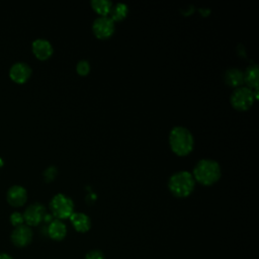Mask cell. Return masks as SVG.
<instances>
[{"label":"cell","mask_w":259,"mask_h":259,"mask_svg":"<svg viewBox=\"0 0 259 259\" xmlns=\"http://www.w3.org/2000/svg\"><path fill=\"white\" fill-rule=\"evenodd\" d=\"M50 208L57 220L69 219L74 212V203L67 195L58 193L51 199Z\"/></svg>","instance_id":"cell-4"},{"label":"cell","mask_w":259,"mask_h":259,"mask_svg":"<svg viewBox=\"0 0 259 259\" xmlns=\"http://www.w3.org/2000/svg\"><path fill=\"white\" fill-rule=\"evenodd\" d=\"M24 222L23 220V215L22 213L18 212V211H14L10 214V223L14 226V227H17V226H20L22 225Z\"/></svg>","instance_id":"cell-19"},{"label":"cell","mask_w":259,"mask_h":259,"mask_svg":"<svg viewBox=\"0 0 259 259\" xmlns=\"http://www.w3.org/2000/svg\"><path fill=\"white\" fill-rule=\"evenodd\" d=\"M3 163H4V161H3V159L0 157V167L3 165Z\"/></svg>","instance_id":"cell-23"},{"label":"cell","mask_w":259,"mask_h":259,"mask_svg":"<svg viewBox=\"0 0 259 259\" xmlns=\"http://www.w3.org/2000/svg\"><path fill=\"white\" fill-rule=\"evenodd\" d=\"M171 150L178 156L188 155L194 145L192 134L184 126H174L169 134Z\"/></svg>","instance_id":"cell-1"},{"label":"cell","mask_w":259,"mask_h":259,"mask_svg":"<svg viewBox=\"0 0 259 259\" xmlns=\"http://www.w3.org/2000/svg\"><path fill=\"white\" fill-rule=\"evenodd\" d=\"M112 2L108 0H93L91 1V6L95 12L100 16H107L112 7Z\"/></svg>","instance_id":"cell-16"},{"label":"cell","mask_w":259,"mask_h":259,"mask_svg":"<svg viewBox=\"0 0 259 259\" xmlns=\"http://www.w3.org/2000/svg\"><path fill=\"white\" fill-rule=\"evenodd\" d=\"M255 99L256 98L254 96V91L249 87L245 86H240L236 88L231 95V103L233 107L237 110L249 109Z\"/></svg>","instance_id":"cell-5"},{"label":"cell","mask_w":259,"mask_h":259,"mask_svg":"<svg viewBox=\"0 0 259 259\" xmlns=\"http://www.w3.org/2000/svg\"><path fill=\"white\" fill-rule=\"evenodd\" d=\"M127 12H128V9L125 4L116 3V4L112 5L109 14H110V18L113 21H120L125 18Z\"/></svg>","instance_id":"cell-17"},{"label":"cell","mask_w":259,"mask_h":259,"mask_svg":"<svg viewBox=\"0 0 259 259\" xmlns=\"http://www.w3.org/2000/svg\"><path fill=\"white\" fill-rule=\"evenodd\" d=\"M6 198L12 206H21L26 202L27 191L21 185H12L7 190Z\"/></svg>","instance_id":"cell-10"},{"label":"cell","mask_w":259,"mask_h":259,"mask_svg":"<svg viewBox=\"0 0 259 259\" xmlns=\"http://www.w3.org/2000/svg\"><path fill=\"white\" fill-rule=\"evenodd\" d=\"M56 174H57V168L54 167V166L48 167V168L45 170V172H44V176H45V178H46L47 181L53 180V179L55 178Z\"/></svg>","instance_id":"cell-21"},{"label":"cell","mask_w":259,"mask_h":259,"mask_svg":"<svg viewBox=\"0 0 259 259\" xmlns=\"http://www.w3.org/2000/svg\"><path fill=\"white\" fill-rule=\"evenodd\" d=\"M192 176L202 185H211L221 177V166L214 160L202 159L195 165Z\"/></svg>","instance_id":"cell-2"},{"label":"cell","mask_w":259,"mask_h":259,"mask_svg":"<svg viewBox=\"0 0 259 259\" xmlns=\"http://www.w3.org/2000/svg\"><path fill=\"white\" fill-rule=\"evenodd\" d=\"M225 82L232 87H240L244 83V73L237 69L231 68L225 72Z\"/></svg>","instance_id":"cell-14"},{"label":"cell","mask_w":259,"mask_h":259,"mask_svg":"<svg viewBox=\"0 0 259 259\" xmlns=\"http://www.w3.org/2000/svg\"><path fill=\"white\" fill-rule=\"evenodd\" d=\"M32 231L27 225H20L14 228L11 233V241L17 247H25L32 240Z\"/></svg>","instance_id":"cell-8"},{"label":"cell","mask_w":259,"mask_h":259,"mask_svg":"<svg viewBox=\"0 0 259 259\" xmlns=\"http://www.w3.org/2000/svg\"><path fill=\"white\" fill-rule=\"evenodd\" d=\"M0 259H13L11 256H9L8 254H5V253H1L0 254Z\"/></svg>","instance_id":"cell-22"},{"label":"cell","mask_w":259,"mask_h":259,"mask_svg":"<svg viewBox=\"0 0 259 259\" xmlns=\"http://www.w3.org/2000/svg\"><path fill=\"white\" fill-rule=\"evenodd\" d=\"M23 220L26 225L29 226H37L39 225L46 215V207L39 202H33L29 204L24 212H23Z\"/></svg>","instance_id":"cell-7"},{"label":"cell","mask_w":259,"mask_h":259,"mask_svg":"<svg viewBox=\"0 0 259 259\" xmlns=\"http://www.w3.org/2000/svg\"><path fill=\"white\" fill-rule=\"evenodd\" d=\"M34 56L39 60H47L53 54V46L46 38H36L31 45Z\"/></svg>","instance_id":"cell-11"},{"label":"cell","mask_w":259,"mask_h":259,"mask_svg":"<svg viewBox=\"0 0 259 259\" xmlns=\"http://www.w3.org/2000/svg\"><path fill=\"white\" fill-rule=\"evenodd\" d=\"M48 235L55 241H61L67 235V226L61 220H53L48 226Z\"/></svg>","instance_id":"cell-13"},{"label":"cell","mask_w":259,"mask_h":259,"mask_svg":"<svg viewBox=\"0 0 259 259\" xmlns=\"http://www.w3.org/2000/svg\"><path fill=\"white\" fill-rule=\"evenodd\" d=\"M195 186V180L191 173L187 171H178L171 175L168 187L171 193L176 197H187L191 194Z\"/></svg>","instance_id":"cell-3"},{"label":"cell","mask_w":259,"mask_h":259,"mask_svg":"<svg viewBox=\"0 0 259 259\" xmlns=\"http://www.w3.org/2000/svg\"><path fill=\"white\" fill-rule=\"evenodd\" d=\"M258 66L256 64H252L246 69L244 73V82L249 86L250 89H258Z\"/></svg>","instance_id":"cell-15"},{"label":"cell","mask_w":259,"mask_h":259,"mask_svg":"<svg viewBox=\"0 0 259 259\" xmlns=\"http://www.w3.org/2000/svg\"><path fill=\"white\" fill-rule=\"evenodd\" d=\"M114 21L109 16L97 17L92 25V30L97 38L105 39L110 37L114 32Z\"/></svg>","instance_id":"cell-6"},{"label":"cell","mask_w":259,"mask_h":259,"mask_svg":"<svg viewBox=\"0 0 259 259\" xmlns=\"http://www.w3.org/2000/svg\"><path fill=\"white\" fill-rule=\"evenodd\" d=\"M31 75V68L24 62H16L9 69L10 78L16 83H24Z\"/></svg>","instance_id":"cell-9"},{"label":"cell","mask_w":259,"mask_h":259,"mask_svg":"<svg viewBox=\"0 0 259 259\" xmlns=\"http://www.w3.org/2000/svg\"><path fill=\"white\" fill-rule=\"evenodd\" d=\"M69 219L74 229L79 233H86L91 228V220L86 213L73 212Z\"/></svg>","instance_id":"cell-12"},{"label":"cell","mask_w":259,"mask_h":259,"mask_svg":"<svg viewBox=\"0 0 259 259\" xmlns=\"http://www.w3.org/2000/svg\"><path fill=\"white\" fill-rule=\"evenodd\" d=\"M84 259H105V257H104V254L100 250L94 249V250L89 251L85 255Z\"/></svg>","instance_id":"cell-20"},{"label":"cell","mask_w":259,"mask_h":259,"mask_svg":"<svg viewBox=\"0 0 259 259\" xmlns=\"http://www.w3.org/2000/svg\"><path fill=\"white\" fill-rule=\"evenodd\" d=\"M76 70H77V73L81 76H85L89 73L90 71V64L86 61V60H81L77 63V66H76Z\"/></svg>","instance_id":"cell-18"}]
</instances>
